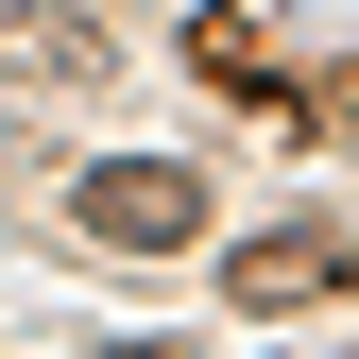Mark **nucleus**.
I'll return each mask as SVG.
<instances>
[{"mask_svg": "<svg viewBox=\"0 0 359 359\" xmlns=\"http://www.w3.org/2000/svg\"><path fill=\"white\" fill-rule=\"evenodd\" d=\"M308 137H342V154H359V69H325V86H308Z\"/></svg>", "mask_w": 359, "mask_h": 359, "instance_id": "nucleus-4", "label": "nucleus"}, {"mask_svg": "<svg viewBox=\"0 0 359 359\" xmlns=\"http://www.w3.org/2000/svg\"><path fill=\"white\" fill-rule=\"evenodd\" d=\"M69 222H86L103 257H189V240H205V171L120 154V171H86V189H69Z\"/></svg>", "mask_w": 359, "mask_h": 359, "instance_id": "nucleus-1", "label": "nucleus"}, {"mask_svg": "<svg viewBox=\"0 0 359 359\" xmlns=\"http://www.w3.org/2000/svg\"><path fill=\"white\" fill-rule=\"evenodd\" d=\"M189 69L222 86V103H291V86H274V34H257L240 0H205V18H189Z\"/></svg>", "mask_w": 359, "mask_h": 359, "instance_id": "nucleus-3", "label": "nucleus"}, {"mask_svg": "<svg viewBox=\"0 0 359 359\" xmlns=\"http://www.w3.org/2000/svg\"><path fill=\"white\" fill-rule=\"evenodd\" d=\"M240 308H308V291H359V240H240Z\"/></svg>", "mask_w": 359, "mask_h": 359, "instance_id": "nucleus-2", "label": "nucleus"}]
</instances>
